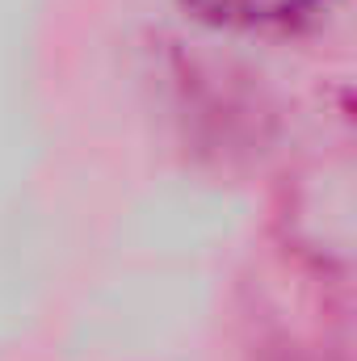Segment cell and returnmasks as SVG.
<instances>
[{
  "mask_svg": "<svg viewBox=\"0 0 357 361\" xmlns=\"http://www.w3.org/2000/svg\"><path fill=\"white\" fill-rule=\"evenodd\" d=\"M202 21L231 25V30H257V25H282L290 17L311 13L324 0H185Z\"/></svg>",
  "mask_w": 357,
  "mask_h": 361,
  "instance_id": "obj_1",
  "label": "cell"
}]
</instances>
